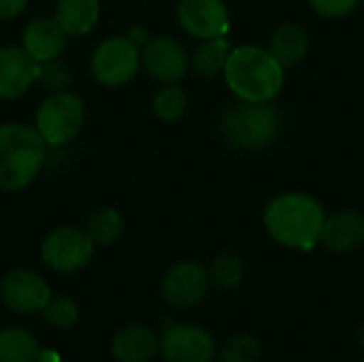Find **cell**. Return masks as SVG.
<instances>
[{
    "label": "cell",
    "instance_id": "6da1fadb",
    "mask_svg": "<svg viewBox=\"0 0 364 362\" xmlns=\"http://www.w3.org/2000/svg\"><path fill=\"white\" fill-rule=\"evenodd\" d=\"M324 220L326 215L320 201L303 192L279 194L264 211L267 233L279 245L305 252L320 241Z\"/></svg>",
    "mask_w": 364,
    "mask_h": 362
},
{
    "label": "cell",
    "instance_id": "7a4b0ae2",
    "mask_svg": "<svg viewBox=\"0 0 364 362\" xmlns=\"http://www.w3.org/2000/svg\"><path fill=\"white\" fill-rule=\"evenodd\" d=\"M224 77L237 98L269 102L284 85V66L271 51L256 45H241L230 49Z\"/></svg>",
    "mask_w": 364,
    "mask_h": 362
},
{
    "label": "cell",
    "instance_id": "3957f363",
    "mask_svg": "<svg viewBox=\"0 0 364 362\" xmlns=\"http://www.w3.org/2000/svg\"><path fill=\"white\" fill-rule=\"evenodd\" d=\"M47 156V143L36 128L0 126V188L15 192L34 181Z\"/></svg>",
    "mask_w": 364,
    "mask_h": 362
},
{
    "label": "cell",
    "instance_id": "277c9868",
    "mask_svg": "<svg viewBox=\"0 0 364 362\" xmlns=\"http://www.w3.org/2000/svg\"><path fill=\"white\" fill-rule=\"evenodd\" d=\"M222 132L237 147L260 149L273 143L279 134V113L271 100L254 102L239 98L226 109L222 117Z\"/></svg>",
    "mask_w": 364,
    "mask_h": 362
},
{
    "label": "cell",
    "instance_id": "5b68a950",
    "mask_svg": "<svg viewBox=\"0 0 364 362\" xmlns=\"http://www.w3.org/2000/svg\"><path fill=\"white\" fill-rule=\"evenodd\" d=\"M83 117L85 109L79 96L70 92H55L38 107L36 130L47 145H64L79 134Z\"/></svg>",
    "mask_w": 364,
    "mask_h": 362
},
{
    "label": "cell",
    "instance_id": "8992f818",
    "mask_svg": "<svg viewBox=\"0 0 364 362\" xmlns=\"http://www.w3.org/2000/svg\"><path fill=\"white\" fill-rule=\"evenodd\" d=\"M139 62H141V51L132 38L111 36L96 47L90 68L100 85L119 87L136 75Z\"/></svg>",
    "mask_w": 364,
    "mask_h": 362
},
{
    "label": "cell",
    "instance_id": "52a82bcc",
    "mask_svg": "<svg viewBox=\"0 0 364 362\" xmlns=\"http://www.w3.org/2000/svg\"><path fill=\"white\" fill-rule=\"evenodd\" d=\"M92 254L94 241L87 237V233L73 226H60L51 230L41 247L45 265L60 273H75L83 269L92 260Z\"/></svg>",
    "mask_w": 364,
    "mask_h": 362
},
{
    "label": "cell",
    "instance_id": "ba28073f",
    "mask_svg": "<svg viewBox=\"0 0 364 362\" xmlns=\"http://www.w3.org/2000/svg\"><path fill=\"white\" fill-rule=\"evenodd\" d=\"M160 352L166 362H211L215 354V341L200 326L175 324L164 331Z\"/></svg>",
    "mask_w": 364,
    "mask_h": 362
},
{
    "label": "cell",
    "instance_id": "9c48e42d",
    "mask_svg": "<svg viewBox=\"0 0 364 362\" xmlns=\"http://www.w3.org/2000/svg\"><path fill=\"white\" fill-rule=\"evenodd\" d=\"M0 297L9 309L17 314H34L47 307L51 301V290L41 275L17 269L4 275L0 284Z\"/></svg>",
    "mask_w": 364,
    "mask_h": 362
},
{
    "label": "cell",
    "instance_id": "30bf717a",
    "mask_svg": "<svg viewBox=\"0 0 364 362\" xmlns=\"http://www.w3.org/2000/svg\"><path fill=\"white\" fill-rule=\"evenodd\" d=\"M177 17L181 28L200 41L226 36L230 28V15L222 0H179Z\"/></svg>",
    "mask_w": 364,
    "mask_h": 362
},
{
    "label": "cell",
    "instance_id": "8fae6325",
    "mask_svg": "<svg viewBox=\"0 0 364 362\" xmlns=\"http://www.w3.org/2000/svg\"><path fill=\"white\" fill-rule=\"evenodd\" d=\"M141 60L145 70L164 83H175L181 77H186L190 60L188 53L183 49V45L171 36H154L147 38L143 51H141Z\"/></svg>",
    "mask_w": 364,
    "mask_h": 362
},
{
    "label": "cell",
    "instance_id": "7c38bea8",
    "mask_svg": "<svg viewBox=\"0 0 364 362\" xmlns=\"http://www.w3.org/2000/svg\"><path fill=\"white\" fill-rule=\"evenodd\" d=\"M209 284V271L203 265L179 262L166 273L162 282V294L175 307H192L205 299Z\"/></svg>",
    "mask_w": 364,
    "mask_h": 362
},
{
    "label": "cell",
    "instance_id": "4fadbf2b",
    "mask_svg": "<svg viewBox=\"0 0 364 362\" xmlns=\"http://www.w3.org/2000/svg\"><path fill=\"white\" fill-rule=\"evenodd\" d=\"M38 62L32 60L23 47L0 49V98L21 96L38 75Z\"/></svg>",
    "mask_w": 364,
    "mask_h": 362
},
{
    "label": "cell",
    "instance_id": "5bb4252c",
    "mask_svg": "<svg viewBox=\"0 0 364 362\" xmlns=\"http://www.w3.org/2000/svg\"><path fill=\"white\" fill-rule=\"evenodd\" d=\"M320 241L337 254L358 250L364 243V215L358 211H339L326 218Z\"/></svg>",
    "mask_w": 364,
    "mask_h": 362
},
{
    "label": "cell",
    "instance_id": "9a60e30c",
    "mask_svg": "<svg viewBox=\"0 0 364 362\" xmlns=\"http://www.w3.org/2000/svg\"><path fill=\"white\" fill-rule=\"evenodd\" d=\"M66 34L55 19H34L23 30V49L38 64L58 60L64 51Z\"/></svg>",
    "mask_w": 364,
    "mask_h": 362
},
{
    "label": "cell",
    "instance_id": "2e32d148",
    "mask_svg": "<svg viewBox=\"0 0 364 362\" xmlns=\"http://www.w3.org/2000/svg\"><path fill=\"white\" fill-rule=\"evenodd\" d=\"M158 337L145 326H126L115 333L111 352L117 362H147L158 352Z\"/></svg>",
    "mask_w": 364,
    "mask_h": 362
},
{
    "label": "cell",
    "instance_id": "e0dca14e",
    "mask_svg": "<svg viewBox=\"0 0 364 362\" xmlns=\"http://www.w3.org/2000/svg\"><path fill=\"white\" fill-rule=\"evenodd\" d=\"M100 17L98 0H60L55 6V21L66 36L87 34Z\"/></svg>",
    "mask_w": 364,
    "mask_h": 362
},
{
    "label": "cell",
    "instance_id": "ac0fdd59",
    "mask_svg": "<svg viewBox=\"0 0 364 362\" xmlns=\"http://www.w3.org/2000/svg\"><path fill=\"white\" fill-rule=\"evenodd\" d=\"M269 51L273 53V58L284 66H294L301 60H305L307 51H309V36L301 26L288 23L275 30V34L271 36V47Z\"/></svg>",
    "mask_w": 364,
    "mask_h": 362
},
{
    "label": "cell",
    "instance_id": "d6986e66",
    "mask_svg": "<svg viewBox=\"0 0 364 362\" xmlns=\"http://www.w3.org/2000/svg\"><path fill=\"white\" fill-rule=\"evenodd\" d=\"M41 346L23 329L0 331V362H38Z\"/></svg>",
    "mask_w": 364,
    "mask_h": 362
},
{
    "label": "cell",
    "instance_id": "ffe728a7",
    "mask_svg": "<svg viewBox=\"0 0 364 362\" xmlns=\"http://www.w3.org/2000/svg\"><path fill=\"white\" fill-rule=\"evenodd\" d=\"M230 55V43L226 36H215V38H207L203 41V45L194 51L192 64L194 70L203 77H215L220 73H224L226 62Z\"/></svg>",
    "mask_w": 364,
    "mask_h": 362
},
{
    "label": "cell",
    "instance_id": "44dd1931",
    "mask_svg": "<svg viewBox=\"0 0 364 362\" xmlns=\"http://www.w3.org/2000/svg\"><path fill=\"white\" fill-rule=\"evenodd\" d=\"M122 228H124V220H122L119 211L107 207V209L96 211L90 218L85 233L94 241V245H109L122 235Z\"/></svg>",
    "mask_w": 364,
    "mask_h": 362
},
{
    "label": "cell",
    "instance_id": "7402d4cb",
    "mask_svg": "<svg viewBox=\"0 0 364 362\" xmlns=\"http://www.w3.org/2000/svg\"><path fill=\"white\" fill-rule=\"evenodd\" d=\"M209 280L222 290L237 288L241 284V280H243V262H241V258L235 256V254H220L209 267Z\"/></svg>",
    "mask_w": 364,
    "mask_h": 362
},
{
    "label": "cell",
    "instance_id": "603a6c76",
    "mask_svg": "<svg viewBox=\"0 0 364 362\" xmlns=\"http://www.w3.org/2000/svg\"><path fill=\"white\" fill-rule=\"evenodd\" d=\"M188 107V98L186 92L177 85H168L162 87L156 96H154V113L162 119V122H177L183 117Z\"/></svg>",
    "mask_w": 364,
    "mask_h": 362
},
{
    "label": "cell",
    "instance_id": "cb8c5ba5",
    "mask_svg": "<svg viewBox=\"0 0 364 362\" xmlns=\"http://www.w3.org/2000/svg\"><path fill=\"white\" fill-rule=\"evenodd\" d=\"M45 320L55 326V329H68L79 320V307L73 299L68 297H55L47 303V307L43 309Z\"/></svg>",
    "mask_w": 364,
    "mask_h": 362
},
{
    "label": "cell",
    "instance_id": "d4e9b609",
    "mask_svg": "<svg viewBox=\"0 0 364 362\" xmlns=\"http://www.w3.org/2000/svg\"><path fill=\"white\" fill-rule=\"evenodd\" d=\"M260 346L252 335L232 337L220 352V362H258Z\"/></svg>",
    "mask_w": 364,
    "mask_h": 362
},
{
    "label": "cell",
    "instance_id": "484cf974",
    "mask_svg": "<svg viewBox=\"0 0 364 362\" xmlns=\"http://www.w3.org/2000/svg\"><path fill=\"white\" fill-rule=\"evenodd\" d=\"M36 79L47 87V90H53V92H64V87L70 83V68L58 60H51V62H43L38 66V75Z\"/></svg>",
    "mask_w": 364,
    "mask_h": 362
},
{
    "label": "cell",
    "instance_id": "4316f807",
    "mask_svg": "<svg viewBox=\"0 0 364 362\" xmlns=\"http://www.w3.org/2000/svg\"><path fill=\"white\" fill-rule=\"evenodd\" d=\"M360 0H309L311 9L326 19H341L346 15H350Z\"/></svg>",
    "mask_w": 364,
    "mask_h": 362
},
{
    "label": "cell",
    "instance_id": "83f0119b",
    "mask_svg": "<svg viewBox=\"0 0 364 362\" xmlns=\"http://www.w3.org/2000/svg\"><path fill=\"white\" fill-rule=\"evenodd\" d=\"M28 0H0V19L17 17L26 9Z\"/></svg>",
    "mask_w": 364,
    "mask_h": 362
},
{
    "label": "cell",
    "instance_id": "f1b7e54d",
    "mask_svg": "<svg viewBox=\"0 0 364 362\" xmlns=\"http://www.w3.org/2000/svg\"><path fill=\"white\" fill-rule=\"evenodd\" d=\"M128 38H132L136 45L139 43H147V38H145V34H143V30H130V34H128Z\"/></svg>",
    "mask_w": 364,
    "mask_h": 362
},
{
    "label": "cell",
    "instance_id": "f546056e",
    "mask_svg": "<svg viewBox=\"0 0 364 362\" xmlns=\"http://www.w3.org/2000/svg\"><path fill=\"white\" fill-rule=\"evenodd\" d=\"M358 339H360V344H363V348H364V324H363V329L358 331Z\"/></svg>",
    "mask_w": 364,
    "mask_h": 362
},
{
    "label": "cell",
    "instance_id": "4dcf8cb0",
    "mask_svg": "<svg viewBox=\"0 0 364 362\" xmlns=\"http://www.w3.org/2000/svg\"><path fill=\"white\" fill-rule=\"evenodd\" d=\"M363 362H364V361H363Z\"/></svg>",
    "mask_w": 364,
    "mask_h": 362
}]
</instances>
